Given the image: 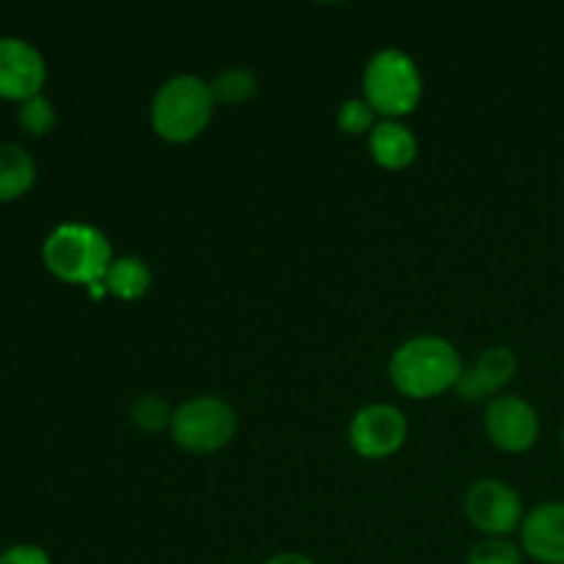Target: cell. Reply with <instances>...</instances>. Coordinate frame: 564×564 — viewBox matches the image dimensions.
<instances>
[{
	"label": "cell",
	"instance_id": "1",
	"mask_svg": "<svg viewBox=\"0 0 564 564\" xmlns=\"http://www.w3.org/2000/svg\"><path fill=\"white\" fill-rule=\"evenodd\" d=\"M463 358L449 339L419 334L402 341L389 358V380L402 397L433 400L455 391L463 375Z\"/></svg>",
	"mask_w": 564,
	"mask_h": 564
},
{
	"label": "cell",
	"instance_id": "2",
	"mask_svg": "<svg viewBox=\"0 0 564 564\" xmlns=\"http://www.w3.org/2000/svg\"><path fill=\"white\" fill-rule=\"evenodd\" d=\"M113 259L108 235L99 226L83 220L58 224L42 242L44 268L64 284H102Z\"/></svg>",
	"mask_w": 564,
	"mask_h": 564
},
{
	"label": "cell",
	"instance_id": "3",
	"mask_svg": "<svg viewBox=\"0 0 564 564\" xmlns=\"http://www.w3.org/2000/svg\"><path fill=\"white\" fill-rule=\"evenodd\" d=\"M215 97L209 80L196 75H174L154 91L149 124L165 143H191L209 127Z\"/></svg>",
	"mask_w": 564,
	"mask_h": 564
},
{
	"label": "cell",
	"instance_id": "4",
	"mask_svg": "<svg viewBox=\"0 0 564 564\" xmlns=\"http://www.w3.org/2000/svg\"><path fill=\"white\" fill-rule=\"evenodd\" d=\"M361 88V97L372 105L380 119H402L422 102L424 77L405 50L383 47L364 66Z\"/></svg>",
	"mask_w": 564,
	"mask_h": 564
},
{
	"label": "cell",
	"instance_id": "5",
	"mask_svg": "<svg viewBox=\"0 0 564 564\" xmlns=\"http://www.w3.org/2000/svg\"><path fill=\"white\" fill-rule=\"evenodd\" d=\"M235 405L218 394L191 397L174 408L171 419V441L187 455H215L226 449L237 435Z\"/></svg>",
	"mask_w": 564,
	"mask_h": 564
},
{
	"label": "cell",
	"instance_id": "6",
	"mask_svg": "<svg viewBox=\"0 0 564 564\" xmlns=\"http://www.w3.org/2000/svg\"><path fill=\"white\" fill-rule=\"evenodd\" d=\"M463 512L485 538H510L512 532H521L527 518L521 496L505 479H477L468 485L463 496Z\"/></svg>",
	"mask_w": 564,
	"mask_h": 564
},
{
	"label": "cell",
	"instance_id": "7",
	"mask_svg": "<svg viewBox=\"0 0 564 564\" xmlns=\"http://www.w3.org/2000/svg\"><path fill=\"white\" fill-rule=\"evenodd\" d=\"M408 441V419L391 402L364 405L347 427V444L364 460H386Z\"/></svg>",
	"mask_w": 564,
	"mask_h": 564
},
{
	"label": "cell",
	"instance_id": "8",
	"mask_svg": "<svg viewBox=\"0 0 564 564\" xmlns=\"http://www.w3.org/2000/svg\"><path fill=\"white\" fill-rule=\"evenodd\" d=\"M485 433L496 449L507 455H523L532 449L540 438V416L518 394H501L485 405Z\"/></svg>",
	"mask_w": 564,
	"mask_h": 564
},
{
	"label": "cell",
	"instance_id": "9",
	"mask_svg": "<svg viewBox=\"0 0 564 564\" xmlns=\"http://www.w3.org/2000/svg\"><path fill=\"white\" fill-rule=\"evenodd\" d=\"M47 61L36 44L20 36H0V99L25 102L42 94Z\"/></svg>",
	"mask_w": 564,
	"mask_h": 564
},
{
	"label": "cell",
	"instance_id": "10",
	"mask_svg": "<svg viewBox=\"0 0 564 564\" xmlns=\"http://www.w3.org/2000/svg\"><path fill=\"white\" fill-rule=\"evenodd\" d=\"M518 372V358L510 347L494 345L485 347L468 367H463L460 380L455 386V394L466 402H485L505 394Z\"/></svg>",
	"mask_w": 564,
	"mask_h": 564
},
{
	"label": "cell",
	"instance_id": "11",
	"mask_svg": "<svg viewBox=\"0 0 564 564\" xmlns=\"http://www.w3.org/2000/svg\"><path fill=\"white\" fill-rule=\"evenodd\" d=\"M521 549L540 564H564V501H543L527 512Z\"/></svg>",
	"mask_w": 564,
	"mask_h": 564
},
{
	"label": "cell",
	"instance_id": "12",
	"mask_svg": "<svg viewBox=\"0 0 564 564\" xmlns=\"http://www.w3.org/2000/svg\"><path fill=\"white\" fill-rule=\"evenodd\" d=\"M369 154L386 171H405L416 163L419 141L402 119H380L369 132Z\"/></svg>",
	"mask_w": 564,
	"mask_h": 564
},
{
	"label": "cell",
	"instance_id": "13",
	"mask_svg": "<svg viewBox=\"0 0 564 564\" xmlns=\"http://www.w3.org/2000/svg\"><path fill=\"white\" fill-rule=\"evenodd\" d=\"M36 182V160L25 147L14 141H0V204L17 202Z\"/></svg>",
	"mask_w": 564,
	"mask_h": 564
},
{
	"label": "cell",
	"instance_id": "14",
	"mask_svg": "<svg viewBox=\"0 0 564 564\" xmlns=\"http://www.w3.org/2000/svg\"><path fill=\"white\" fill-rule=\"evenodd\" d=\"M105 290L113 295L116 301H141L149 290H152V270H149L147 259L141 257H116L110 262L108 273H105Z\"/></svg>",
	"mask_w": 564,
	"mask_h": 564
},
{
	"label": "cell",
	"instance_id": "15",
	"mask_svg": "<svg viewBox=\"0 0 564 564\" xmlns=\"http://www.w3.org/2000/svg\"><path fill=\"white\" fill-rule=\"evenodd\" d=\"M209 88H213L215 105L235 108V105H246L248 99L257 97L259 77L248 66H226L209 80Z\"/></svg>",
	"mask_w": 564,
	"mask_h": 564
},
{
	"label": "cell",
	"instance_id": "16",
	"mask_svg": "<svg viewBox=\"0 0 564 564\" xmlns=\"http://www.w3.org/2000/svg\"><path fill=\"white\" fill-rule=\"evenodd\" d=\"M171 419H174V408L169 400L160 394H141L132 400L130 405V422L143 433H160V430H171Z\"/></svg>",
	"mask_w": 564,
	"mask_h": 564
},
{
	"label": "cell",
	"instance_id": "17",
	"mask_svg": "<svg viewBox=\"0 0 564 564\" xmlns=\"http://www.w3.org/2000/svg\"><path fill=\"white\" fill-rule=\"evenodd\" d=\"M55 121H58V113H55V105L50 102L44 94H36V97L20 102V110H17V124L33 138H44L47 132H53Z\"/></svg>",
	"mask_w": 564,
	"mask_h": 564
},
{
	"label": "cell",
	"instance_id": "18",
	"mask_svg": "<svg viewBox=\"0 0 564 564\" xmlns=\"http://www.w3.org/2000/svg\"><path fill=\"white\" fill-rule=\"evenodd\" d=\"M378 121V113H375V108L364 97L345 99L339 105V110H336V127L345 135H369Z\"/></svg>",
	"mask_w": 564,
	"mask_h": 564
},
{
	"label": "cell",
	"instance_id": "19",
	"mask_svg": "<svg viewBox=\"0 0 564 564\" xmlns=\"http://www.w3.org/2000/svg\"><path fill=\"white\" fill-rule=\"evenodd\" d=\"M523 549L510 538H482L471 545L466 564H521Z\"/></svg>",
	"mask_w": 564,
	"mask_h": 564
},
{
	"label": "cell",
	"instance_id": "20",
	"mask_svg": "<svg viewBox=\"0 0 564 564\" xmlns=\"http://www.w3.org/2000/svg\"><path fill=\"white\" fill-rule=\"evenodd\" d=\"M0 564H53L50 562V554L42 549V545L20 543L11 545L0 554Z\"/></svg>",
	"mask_w": 564,
	"mask_h": 564
},
{
	"label": "cell",
	"instance_id": "21",
	"mask_svg": "<svg viewBox=\"0 0 564 564\" xmlns=\"http://www.w3.org/2000/svg\"><path fill=\"white\" fill-rule=\"evenodd\" d=\"M262 564H317L312 556L301 554V551H281V554L268 556Z\"/></svg>",
	"mask_w": 564,
	"mask_h": 564
},
{
	"label": "cell",
	"instance_id": "22",
	"mask_svg": "<svg viewBox=\"0 0 564 564\" xmlns=\"http://www.w3.org/2000/svg\"><path fill=\"white\" fill-rule=\"evenodd\" d=\"M562 449H564V427H562Z\"/></svg>",
	"mask_w": 564,
	"mask_h": 564
}]
</instances>
